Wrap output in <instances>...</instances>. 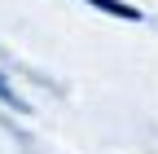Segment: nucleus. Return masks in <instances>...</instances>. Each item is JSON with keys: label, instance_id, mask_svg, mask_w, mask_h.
I'll return each mask as SVG.
<instances>
[{"label": "nucleus", "instance_id": "nucleus-2", "mask_svg": "<svg viewBox=\"0 0 158 154\" xmlns=\"http://www.w3.org/2000/svg\"><path fill=\"white\" fill-rule=\"evenodd\" d=\"M0 101H5V106H13V110H27V106H22V97L9 88V79H5V75H0Z\"/></svg>", "mask_w": 158, "mask_h": 154}, {"label": "nucleus", "instance_id": "nucleus-1", "mask_svg": "<svg viewBox=\"0 0 158 154\" xmlns=\"http://www.w3.org/2000/svg\"><path fill=\"white\" fill-rule=\"evenodd\" d=\"M88 5L101 9V13H114V18H127V22H136V18H141L132 5H123V0H88Z\"/></svg>", "mask_w": 158, "mask_h": 154}]
</instances>
